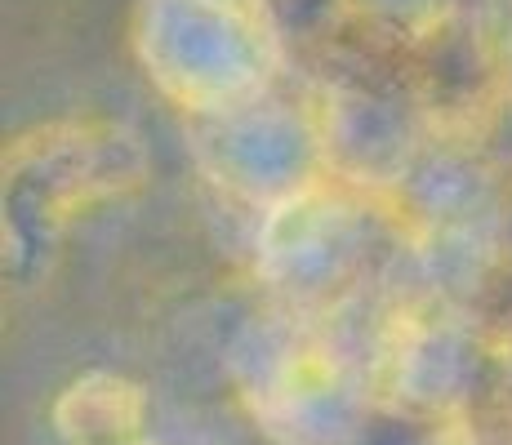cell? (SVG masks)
<instances>
[{"label":"cell","instance_id":"1","mask_svg":"<svg viewBox=\"0 0 512 445\" xmlns=\"http://www.w3.org/2000/svg\"><path fill=\"white\" fill-rule=\"evenodd\" d=\"M116 445H125V441H116Z\"/></svg>","mask_w":512,"mask_h":445}]
</instances>
